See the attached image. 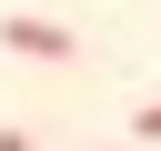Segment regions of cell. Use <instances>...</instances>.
<instances>
[{"mask_svg":"<svg viewBox=\"0 0 161 151\" xmlns=\"http://www.w3.org/2000/svg\"><path fill=\"white\" fill-rule=\"evenodd\" d=\"M141 141H161V101H141Z\"/></svg>","mask_w":161,"mask_h":151,"instance_id":"7a4b0ae2","label":"cell"},{"mask_svg":"<svg viewBox=\"0 0 161 151\" xmlns=\"http://www.w3.org/2000/svg\"><path fill=\"white\" fill-rule=\"evenodd\" d=\"M0 50H20V60H70V30H60V20L10 10V20H0Z\"/></svg>","mask_w":161,"mask_h":151,"instance_id":"6da1fadb","label":"cell"},{"mask_svg":"<svg viewBox=\"0 0 161 151\" xmlns=\"http://www.w3.org/2000/svg\"><path fill=\"white\" fill-rule=\"evenodd\" d=\"M0 151H40V141H30V131H0Z\"/></svg>","mask_w":161,"mask_h":151,"instance_id":"3957f363","label":"cell"}]
</instances>
